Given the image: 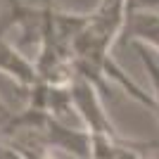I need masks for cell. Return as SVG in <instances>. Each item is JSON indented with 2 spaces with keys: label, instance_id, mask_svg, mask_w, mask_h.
Wrapping results in <instances>:
<instances>
[{
  "label": "cell",
  "instance_id": "1",
  "mask_svg": "<svg viewBox=\"0 0 159 159\" xmlns=\"http://www.w3.org/2000/svg\"><path fill=\"white\" fill-rule=\"evenodd\" d=\"M69 93H71L74 109L79 112V116L88 126L90 135H107V138H114V140L121 138L116 133V128L112 126V121L107 119L105 109L100 105V98H98V88L90 81H86L79 74H74L71 81H69Z\"/></svg>",
  "mask_w": 159,
  "mask_h": 159
},
{
  "label": "cell",
  "instance_id": "2",
  "mask_svg": "<svg viewBox=\"0 0 159 159\" xmlns=\"http://www.w3.org/2000/svg\"><path fill=\"white\" fill-rule=\"evenodd\" d=\"M0 71L12 74L19 83L31 86V88L40 83L36 66H33L31 62H26L19 52H17V50H14V48L10 45L5 38H2V33H0Z\"/></svg>",
  "mask_w": 159,
  "mask_h": 159
},
{
  "label": "cell",
  "instance_id": "3",
  "mask_svg": "<svg viewBox=\"0 0 159 159\" xmlns=\"http://www.w3.org/2000/svg\"><path fill=\"white\" fill-rule=\"evenodd\" d=\"M128 43H145L159 50V14L154 12H128L126 14Z\"/></svg>",
  "mask_w": 159,
  "mask_h": 159
},
{
  "label": "cell",
  "instance_id": "4",
  "mask_svg": "<svg viewBox=\"0 0 159 159\" xmlns=\"http://www.w3.org/2000/svg\"><path fill=\"white\" fill-rule=\"evenodd\" d=\"M133 50L140 55V60L145 64L150 79H152V86H154V93H157V114H159V57L145 45V43H131Z\"/></svg>",
  "mask_w": 159,
  "mask_h": 159
}]
</instances>
